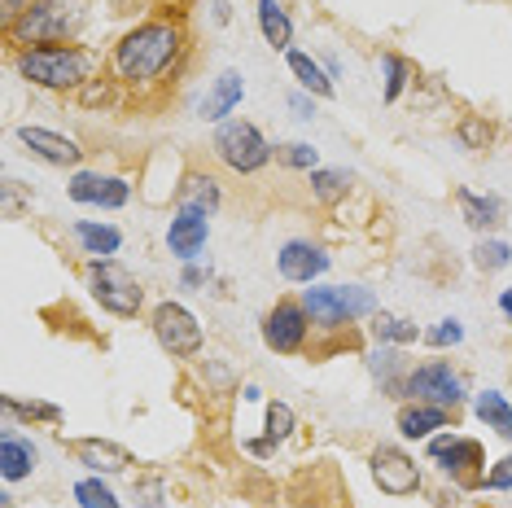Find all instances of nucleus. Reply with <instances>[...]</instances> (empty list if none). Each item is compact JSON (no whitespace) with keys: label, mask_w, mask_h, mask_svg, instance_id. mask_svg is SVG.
Masks as SVG:
<instances>
[{"label":"nucleus","mask_w":512,"mask_h":508,"mask_svg":"<svg viewBox=\"0 0 512 508\" xmlns=\"http://www.w3.org/2000/svg\"><path fill=\"white\" fill-rule=\"evenodd\" d=\"M259 31L267 40V49L276 53H289V44H294V22L281 9V0H259Z\"/></svg>","instance_id":"nucleus-24"},{"label":"nucleus","mask_w":512,"mask_h":508,"mask_svg":"<svg viewBox=\"0 0 512 508\" xmlns=\"http://www.w3.org/2000/svg\"><path fill=\"white\" fill-rule=\"evenodd\" d=\"M482 491H512V452L482 473Z\"/></svg>","instance_id":"nucleus-38"},{"label":"nucleus","mask_w":512,"mask_h":508,"mask_svg":"<svg viewBox=\"0 0 512 508\" xmlns=\"http://www.w3.org/2000/svg\"><path fill=\"white\" fill-rule=\"evenodd\" d=\"M346 193H351V171H337V167H316L311 171V198H316L320 206L346 202Z\"/></svg>","instance_id":"nucleus-28"},{"label":"nucleus","mask_w":512,"mask_h":508,"mask_svg":"<svg viewBox=\"0 0 512 508\" xmlns=\"http://www.w3.org/2000/svg\"><path fill=\"white\" fill-rule=\"evenodd\" d=\"M473 263L482 272H504L508 263H512V246H508V241H499V237H486V241H477Z\"/></svg>","instance_id":"nucleus-34"},{"label":"nucleus","mask_w":512,"mask_h":508,"mask_svg":"<svg viewBox=\"0 0 512 508\" xmlns=\"http://www.w3.org/2000/svg\"><path fill=\"white\" fill-rule=\"evenodd\" d=\"M372 338L386 346H412L425 338V329L407 316H394V311H377V316H372Z\"/></svg>","instance_id":"nucleus-26"},{"label":"nucleus","mask_w":512,"mask_h":508,"mask_svg":"<svg viewBox=\"0 0 512 508\" xmlns=\"http://www.w3.org/2000/svg\"><path fill=\"white\" fill-rule=\"evenodd\" d=\"M473 412H477V421H482L486 430H495L504 443H512V403H508V395H499V390H482V395L473 399Z\"/></svg>","instance_id":"nucleus-25"},{"label":"nucleus","mask_w":512,"mask_h":508,"mask_svg":"<svg viewBox=\"0 0 512 508\" xmlns=\"http://www.w3.org/2000/svg\"><path fill=\"white\" fill-rule=\"evenodd\" d=\"M88 22L84 0H31L27 14L9 27V40L18 49H36V44H75Z\"/></svg>","instance_id":"nucleus-3"},{"label":"nucleus","mask_w":512,"mask_h":508,"mask_svg":"<svg viewBox=\"0 0 512 508\" xmlns=\"http://www.w3.org/2000/svg\"><path fill=\"white\" fill-rule=\"evenodd\" d=\"M211 9H215V22H219V27H224V22L232 18V5H228V0H215Z\"/></svg>","instance_id":"nucleus-45"},{"label":"nucleus","mask_w":512,"mask_h":508,"mask_svg":"<svg viewBox=\"0 0 512 508\" xmlns=\"http://www.w3.org/2000/svg\"><path fill=\"white\" fill-rule=\"evenodd\" d=\"M88 290L101 303V311H110V316H119V320L141 316V307H145L141 281H136L119 259H88Z\"/></svg>","instance_id":"nucleus-6"},{"label":"nucleus","mask_w":512,"mask_h":508,"mask_svg":"<svg viewBox=\"0 0 512 508\" xmlns=\"http://www.w3.org/2000/svg\"><path fill=\"white\" fill-rule=\"evenodd\" d=\"M329 263H333L329 250L316 246V241H307V237H294L276 250V272H281L289 285H316L320 276L329 272Z\"/></svg>","instance_id":"nucleus-12"},{"label":"nucleus","mask_w":512,"mask_h":508,"mask_svg":"<svg viewBox=\"0 0 512 508\" xmlns=\"http://www.w3.org/2000/svg\"><path fill=\"white\" fill-rule=\"evenodd\" d=\"M311 329L316 325H311L302 298H281V303L263 316V346L276 355H298V351H307Z\"/></svg>","instance_id":"nucleus-10"},{"label":"nucleus","mask_w":512,"mask_h":508,"mask_svg":"<svg viewBox=\"0 0 512 508\" xmlns=\"http://www.w3.org/2000/svg\"><path fill=\"white\" fill-rule=\"evenodd\" d=\"M18 145H27V154L40 158V163H49V167H79L84 163V149H79L75 136H62V132H53V127L22 123Z\"/></svg>","instance_id":"nucleus-13"},{"label":"nucleus","mask_w":512,"mask_h":508,"mask_svg":"<svg viewBox=\"0 0 512 508\" xmlns=\"http://www.w3.org/2000/svg\"><path fill=\"white\" fill-rule=\"evenodd\" d=\"M75 241L84 246V254L92 259H114L123 246V233L114 224H97V219H79L75 224Z\"/></svg>","instance_id":"nucleus-22"},{"label":"nucleus","mask_w":512,"mask_h":508,"mask_svg":"<svg viewBox=\"0 0 512 508\" xmlns=\"http://www.w3.org/2000/svg\"><path fill=\"white\" fill-rule=\"evenodd\" d=\"M451 417L456 412L451 408H438V403H416V399H407L403 408H399V417H394V425H399V434L403 438H416V443H429L438 430H451Z\"/></svg>","instance_id":"nucleus-17"},{"label":"nucleus","mask_w":512,"mask_h":508,"mask_svg":"<svg viewBox=\"0 0 512 508\" xmlns=\"http://www.w3.org/2000/svg\"><path fill=\"white\" fill-rule=\"evenodd\" d=\"M219 206H224V189L211 171H184V180L176 184V211L215 219Z\"/></svg>","instance_id":"nucleus-16"},{"label":"nucleus","mask_w":512,"mask_h":508,"mask_svg":"<svg viewBox=\"0 0 512 508\" xmlns=\"http://www.w3.org/2000/svg\"><path fill=\"white\" fill-rule=\"evenodd\" d=\"M180 281H184V285H189V290H197V285H206V272H202V268H197V263H184Z\"/></svg>","instance_id":"nucleus-42"},{"label":"nucleus","mask_w":512,"mask_h":508,"mask_svg":"<svg viewBox=\"0 0 512 508\" xmlns=\"http://www.w3.org/2000/svg\"><path fill=\"white\" fill-rule=\"evenodd\" d=\"M298 430V417H294V408H289V403H281V399H272L267 403V412H263V438L267 443H276L281 447L289 434Z\"/></svg>","instance_id":"nucleus-31"},{"label":"nucleus","mask_w":512,"mask_h":508,"mask_svg":"<svg viewBox=\"0 0 512 508\" xmlns=\"http://www.w3.org/2000/svg\"><path fill=\"white\" fill-rule=\"evenodd\" d=\"M289 110H294V119H316V97L311 92H289Z\"/></svg>","instance_id":"nucleus-40"},{"label":"nucleus","mask_w":512,"mask_h":508,"mask_svg":"<svg viewBox=\"0 0 512 508\" xmlns=\"http://www.w3.org/2000/svg\"><path fill=\"white\" fill-rule=\"evenodd\" d=\"M101 57L84 44H36V49H18L14 66L31 88L44 92H79L88 79H97Z\"/></svg>","instance_id":"nucleus-2"},{"label":"nucleus","mask_w":512,"mask_h":508,"mask_svg":"<svg viewBox=\"0 0 512 508\" xmlns=\"http://www.w3.org/2000/svg\"><path fill=\"white\" fill-rule=\"evenodd\" d=\"M456 141H460L464 149H491V141H495V123H486L482 114H464L460 127H456Z\"/></svg>","instance_id":"nucleus-33"},{"label":"nucleus","mask_w":512,"mask_h":508,"mask_svg":"<svg viewBox=\"0 0 512 508\" xmlns=\"http://www.w3.org/2000/svg\"><path fill=\"white\" fill-rule=\"evenodd\" d=\"M246 452H250V456H272V452H276V443H267V438H250Z\"/></svg>","instance_id":"nucleus-44"},{"label":"nucleus","mask_w":512,"mask_h":508,"mask_svg":"<svg viewBox=\"0 0 512 508\" xmlns=\"http://www.w3.org/2000/svg\"><path fill=\"white\" fill-rule=\"evenodd\" d=\"M36 460H40L36 443H31V438H22V434H14V425H9L5 438H0V478H5V482L31 478V473H36Z\"/></svg>","instance_id":"nucleus-20"},{"label":"nucleus","mask_w":512,"mask_h":508,"mask_svg":"<svg viewBox=\"0 0 512 508\" xmlns=\"http://www.w3.org/2000/svg\"><path fill=\"white\" fill-rule=\"evenodd\" d=\"M154 5L162 9V14H180V18H184V9H189L193 0H154Z\"/></svg>","instance_id":"nucleus-43"},{"label":"nucleus","mask_w":512,"mask_h":508,"mask_svg":"<svg viewBox=\"0 0 512 508\" xmlns=\"http://www.w3.org/2000/svg\"><path fill=\"white\" fill-rule=\"evenodd\" d=\"M149 329H154L158 346L171 355V360H193V355H202V346H206L202 325H197V316L184 303H158L154 316H149Z\"/></svg>","instance_id":"nucleus-8"},{"label":"nucleus","mask_w":512,"mask_h":508,"mask_svg":"<svg viewBox=\"0 0 512 508\" xmlns=\"http://www.w3.org/2000/svg\"><path fill=\"white\" fill-rule=\"evenodd\" d=\"M425 342L438 346V351H442V346H460V342H464V325H460L456 316H451V320H438L434 329H425Z\"/></svg>","instance_id":"nucleus-37"},{"label":"nucleus","mask_w":512,"mask_h":508,"mask_svg":"<svg viewBox=\"0 0 512 508\" xmlns=\"http://www.w3.org/2000/svg\"><path fill=\"white\" fill-rule=\"evenodd\" d=\"M206 241H211V219H202V215L176 211V219L167 224V250L176 254L180 263H193L197 254L206 250Z\"/></svg>","instance_id":"nucleus-19"},{"label":"nucleus","mask_w":512,"mask_h":508,"mask_svg":"<svg viewBox=\"0 0 512 508\" xmlns=\"http://www.w3.org/2000/svg\"><path fill=\"white\" fill-rule=\"evenodd\" d=\"M429 460H434V465L447 473L451 482H460V487H469V491H482L486 452H482V443H477V438L442 430V434L429 438Z\"/></svg>","instance_id":"nucleus-7"},{"label":"nucleus","mask_w":512,"mask_h":508,"mask_svg":"<svg viewBox=\"0 0 512 508\" xmlns=\"http://www.w3.org/2000/svg\"><path fill=\"white\" fill-rule=\"evenodd\" d=\"M215 158L224 163L228 171H237V176H254V171H263L267 163H272V141L259 132V123L250 119H224L215 127Z\"/></svg>","instance_id":"nucleus-5"},{"label":"nucleus","mask_w":512,"mask_h":508,"mask_svg":"<svg viewBox=\"0 0 512 508\" xmlns=\"http://www.w3.org/2000/svg\"><path fill=\"white\" fill-rule=\"evenodd\" d=\"M289 75L298 79L302 92H311V97H320V101H329L333 92H337L333 88V75L320 71L316 57H307V53H298V49H289Z\"/></svg>","instance_id":"nucleus-23"},{"label":"nucleus","mask_w":512,"mask_h":508,"mask_svg":"<svg viewBox=\"0 0 512 508\" xmlns=\"http://www.w3.org/2000/svg\"><path fill=\"white\" fill-rule=\"evenodd\" d=\"M241 399H246V403H259L263 395H259V386H246V390H241Z\"/></svg>","instance_id":"nucleus-47"},{"label":"nucleus","mask_w":512,"mask_h":508,"mask_svg":"<svg viewBox=\"0 0 512 508\" xmlns=\"http://www.w3.org/2000/svg\"><path fill=\"white\" fill-rule=\"evenodd\" d=\"M381 75H386V88H381V97L390 101H399L403 97V88H407V79H412V62L399 53H381Z\"/></svg>","instance_id":"nucleus-32"},{"label":"nucleus","mask_w":512,"mask_h":508,"mask_svg":"<svg viewBox=\"0 0 512 508\" xmlns=\"http://www.w3.org/2000/svg\"><path fill=\"white\" fill-rule=\"evenodd\" d=\"M71 198L79 206H101V211H123L132 202V184L123 176H101V171H75Z\"/></svg>","instance_id":"nucleus-14"},{"label":"nucleus","mask_w":512,"mask_h":508,"mask_svg":"<svg viewBox=\"0 0 512 508\" xmlns=\"http://www.w3.org/2000/svg\"><path fill=\"white\" fill-rule=\"evenodd\" d=\"M71 495H75V504H79V508H123V504H119V495L110 491V482H106V478H97V473L79 478Z\"/></svg>","instance_id":"nucleus-30"},{"label":"nucleus","mask_w":512,"mask_h":508,"mask_svg":"<svg viewBox=\"0 0 512 508\" xmlns=\"http://www.w3.org/2000/svg\"><path fill=\"white\" fill-rule=\"evenodd\" d=\"M276 158H281L285 167H294V171H316V167H320V154H316V149H311L307 141L281 145V149H276Z\"/></svg>","instance_id":"nucleus-36"},{"label":"nucleus","mask_w":512,"mask_h":508,"mask_svg":"<svg viewBox=\"0 0 512 508\" xmlns=\"http://www.w3.org/2000/svg\"><path fill=\"white\" fill-rule=\"evenodd\" d=\"M464 395H469V390H464V377L447 360L416 364V368H407V377H403V399H416V403H438V408L456 412L464 403Z\"/></svg>","instance_id":"nucleus-9"},{"label":"nucleus","mask_w":512,"mask_h":508,"mask_svg":"<svg viewBox=\"0 0 512 508\" xmlns=\"http://www.w3.org/2000/svg\"><path fill=\"white\" fill-rule=\"evenodd\" d=\"M27 5H31V0H5V5H0V18H5V31L14 27V22H18L22 14H27Z\"/></svg>","instance_id":"nucleus-41"},{"label":"nucleus","mask_w":512,"mask_h":508,"mask_svg":"<svg viewBox=\"0 0 512 508\" xmlns=\"http://www.w3.org/2000/svg\"><path fill=\"white\" fill-rule=\"evenodd\" d=\"M368 373L381 381V386L390 390L394 399H403V377H394V373H407V364H403V355H399V346H386V342H377V351L368 355Z\"/></svg>","instance_id":"nucleus-27"},{"label":"nucleus","mask_w":512,"mask_h":508,"mask_svg":"<svg viewBox=\"0 0 512 508\" xmlns=\"http://www.w3.org/2000/svg\"><path fill=\"white\" fill-rule=\"evenodd\" d=\"M302 307L316 329H342L364 316H377V298L364 285H311L302 290Z\"/></svg>","instance_id":"nucleus-4"},{"label":"nucleus","mask_w":512,"mask_h":508,"mask_svg":"<svg viewBox=\"0 0 512 508\" xmlns=\"http://www.w3.org/2000/svg\"><path fill=\"white\" fill-rule=\"evenodd\" d=\"M456 206H460V219L473 233H491L495 224H504V198H495V193L456 189Z\"/></svg>","instance_id":"nucleus-21"},{"label":"nucleus","mask_w":512,"mask_h":508,"mask_svg":"<svg viewBox=\"0 0 512 508\" xmlns=\"http://www.w3.org/2000/svg\"><path fill=\"white\" fill-rule=\"evenodd\" d=\"M473 508H491V504H473Z\"/></svg>","instance_id":"nucleus-48"},{"label":"nucleus","mask_w":512,"mask_h":508,"mask_svg":"<svg viewBox=\"0 0 512 508\" xmlns=\"http://www.w3.org/2000/svg\"><path fill=\"white\" fill-rule=\"evenodd\" d=\"M71 456L88 473H97V478H119V473H127V469L136 465L132 452H127L123 443H114V438H75Z\"/></svg>","instance_id":"nucleus-15"},{"label":"nucleus","mask_w":512,"mask_h":508,"mask_svg":"<svg viewBox=\"0 0 512 508\" xmlns=\"http://www.w3.org/2000/svg\"><path fill=\"white\" fill-rule=\"evenodd\" d=\"M499 307H504V316H508V329H512V290L499 294Z\"/></svg>","instance_id":"nucleus-46"},{"label":"nucleus","mask_w":512,"mask_h":508,"mask_svg":"<svg viewBox=\"0 0 512 508\" xmlns=\"http://www.w3.org/2000/svg\"><path fill=\"white\" fill-rule=\"evenodd\" d=\"M184 49H189V31H184L180 14H154L127 27L119 44L110 49V75L123 88H154L180 66Z\"/></svg>","instance_id":"nucleus-1"},{"label":"nucleus","mask_w":512,"mask_h":508,"mask_svg":"<svg viewBox=\"0 0 512 508\" xmlns=\"http://www.w3.org/2000/svg\"><path fill=\"white\" fill-rule=\"evenodd\" d=\"M5 417L9 421H27V425H36V421H44V425H57L62 421V408H57V403H44V399H14V395H5Z\"/></svg>","instance_id":"nucleus-29"},{"label":"nucleus","mask_w":512,"mask_h":508,"mask_svg":"<svg viewBox=\"0 0 512 508\" xmlns=\"http://www.w3.org/2000/svg\"><path fill=\"white\" fill-rule=\"evenodd\" d=\"M162 491H167V487H162V478L136 482V504H141V508H167V504H162Z\"/></svg>","instance_id":"nucleus-39"},{"label":"nucleus","mask_w":512,"mask_h":508,"mask_svg":"<svg viewBox=\"0 0 512 508\" xmlns=\"http://www.w3.org/2000/svg\"><path fill=\"white\" fill-rule=\"evenodd\" d=\"M368 473H372V482H377V491L390 495V500H407V495L421 491V465H416V456H407L403 447H394V443L372 447Z\"/></svg>","instance_id":"nucleus-11"},{"label":"nucleus","mask_w":512,"mask_h":508,"mask_svg":"<svg viewBox=\"0 0 512 508\" xmlns=\"http://www.w3.org/2000/svg\"><path fill=\"white\" fill-rule=\"evenodd\" d=\"M241 97H246V79H241V71H219L215 84L206 88L202 106H197V119L206 123H224L232 110L241 106Z\"/></svg>","instance_id":"nucleus-18"},{"label":"nucleus","mask_w":512,"mask_h":508,"mask_svg":"<svg viewBox=\"0 0 512 508\" xmlns=\"http://www.w3.org/2000/svg\"><path fill=\"white\" fill-rule=\"evenodd\" d=\"M119 88L123 84L114 75H97V79H88L75 97H79V106H114V92H119Z\"/></svg>","instance_id":"nucleus-35"}]
</instances>
